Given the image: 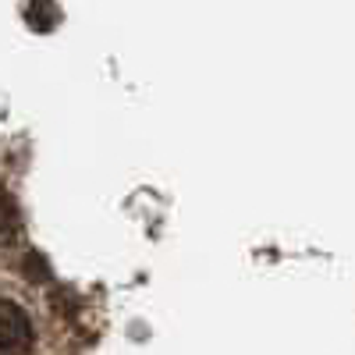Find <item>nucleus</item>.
<instances>
[{"label":"nucleus","mask_w":355,"mask_h":355,"mask_svg":"<svg viewBox=\"0 0 355 355\" xmlns=\"http://www.w3.org/2000/svg\"><path fill=\"white\" fill-rule=\"evenodd\" d=\"M25 18H28V25H33L36 33H46V28L53 25V0H28Z\"/></svg>","instance_id":"3"},{"label":"nucleus","mask_w":355,"mask_h":355,"mask_svg":"<svg viewBox=\"0 0 355 355\" xmlns=\"http://www.w3.org/2000/svg\"><path fill=\"white\" fill-rule=\"evenodd\" d=\"M18 231H21V220H18V210H15V202L0 192V249L11 245L18 239Z\"/></svg>","instance_id":"2"},{"label":"nucleus","mask_w":355,"mask_h":355,"mask_svg":"<svg viewBox=\"0 0 355 355\" xmlns=\"http://www.w3.org/2000/svg\"><path fill=\"white\" fill-rule=\"evenodd\" d=\"M28 348H33L28 313L8 299H0V355H28Z\"/></svg>","instance_id":"1"}]
</instances>
